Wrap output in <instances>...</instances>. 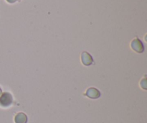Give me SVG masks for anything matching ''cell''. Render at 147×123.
Returning a JSON list of instances; mask_svg holds the SVG:
<instances>
[{"mask_svg": "<svg viewBox=\"0 0 147 123\" xmlns=\"http://www.w3.org/2000/svg\"><path fill=\"white\" fill-rule=\"evenodd\" d=\"M12 103V96L8 92H4L0 96V105L3 107L10 106Z\"/></svg>", "mask_w": 147, "mask_h": 123, "instance_id": "1", "label": "cell"}, {"mask_svg": "<svg viewBox=\"0 0 147 123\" xmlns=\"http://www.w3.org/2000/svg\"><path fill=\"white\" fill-rule=\"evenodd\" d=\"M131 47L133 50L135 51L138 52V53H142L144 51V46L142 42L139 40V39H135L132 41L131 43Z\"/></svg>", "mask_w": 147, "mask_h": 123, "instance_id": "2", "label": "cell"}, {"mask_svg": "<svg viewBox=\"0 0 147 123\" xmlns=\"http://www.w3.org/2000/svg\"><path fill=\"white\" fill-rule=\"evenodd\" d=\"M88 97L91 98V99H97L100 96V94L98 90L94 89V88H90V89H88L87 92L86 94Z\"/></svg>", "mask_w": 147, "mask_h": 123, "instance_id": "3", "label": "cell"}, {"mask_svg": "<svg viewBox=\"0 0 147 123\" xmlns=\"http://www.w3.org/2000/svg\"><path fill=\"white\" fill-rule=\"evenodd\" d=\"M82 62L83 64L88 66V65L92 64L93 63V58H92L91 56L89 55L87 52H84L82 54Z\"/></svg>", "mask_w": 147, "mask_h": 123, "instance_id": "4", "label": "cell"}, {"mask_svg": "<svg viewBox=\"0 0 147 123\" xmlns=\"http://www.w3.org/2000/svg\"><path fill=\"white\" fill-rule=\"evenodd\" d=\"M14 122H15V123H27V115L25 114L22 113V112H20L14 118Z\"/></svg>", "mask_w": 147, "mask_h": 123, "instance_id": "5", "label": "cell"}, {"mask_svg": "<svg viewBox=\"0 0 147 123\" xmlns=\"http://www.w3.org/2000/svg\"><path fill=\"white\" fill-rule=\"evenodd\" d=\"M7 1L9 3H14L15 2V1H17V0H7Z\"/></svg>", "mask_w": 147, "mask_h": 123, "instance_id": "6", "label": "cell"}, {"mask_svg": "<svg viewBox=\"0 0 147 123\" xmlns=\"http://www.w3.org/2000/svg\"><path fill=\"white\" fill-rule=\"evenodd\" d=\"M1 89H0V96H1Z\"/></svg>", "mask_w": 147, "mask_h": 123, "instance_id": "7", "label": "cell"}]
</instances>
